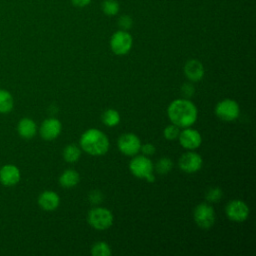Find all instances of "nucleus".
Masks as SVG:
<instances>
[{
	"instance_id": "39448f33",
	"label": "nucleus",
	"mask_w": 256,
	"mask_h": 256,
	"mask_svg": "<svg viewBox=\"0 0 256 256\" xmlns=\"http://www.w3.org/2000/svg\"><path fill=\"white\" fill-rule=\"evenodd\" d=\"M194 220L202 229L211 228L216 220L215 210L209 203H200L198 204L193 212Z\"/></svg>"
},
{
	"instance_id": "4468645a",
	"label": "nucleus",
	"mask_w": 256,
	"mask_h": 256,
	"mask_svg": "<svg viewBox=\"0 0 256 256\" xmlns=\"http://www.w3.org/2000/svg\"><path fill=\"white\" fill-rule=\"evenodd\" d=\"M37 203L44 211H54L60 204V197L52 190H45L38 196Z\"/></svg>"
},
{
	"instance_id": "a878e982",
	"label": "nucleus",
	"mask_w": 256,
	"mask_h": 256,
	"mask_svg": "<svg viewBox=\"0 0 256 256\" xmlns=\"http://www.w3.org/2000/svg\"><path fill=\"white\" fill-rule=\"evenodd\" d=\"M118 26L121 30L128 31L133 25V19L129 15H122L118 18Z\"/></svg>"
},
{
	"instance_id": "f8f14e48",
	"label": "nucleus",
	"mask_w": 256,
	"mask_h": 256,
	"mask_svg": "<svg viewBox=\"0 0 256 256\" xmlns=\"http://www.w3.org/2000/svg\"><path fill=\"white\" fill-rule=\"evenodd\" d=\"M21 180V171L18 166L7 163L0 167V183L5 187L16 186Z\"/></svg>"
},
{
	"instance_id": "b1692460",
	"label": "nucleus",
	"mask_w": 256,
	"mask_h": 256,
	"mask_svg": "<svg viewBox=\"0 0 256 256\" xmlns=\"http://www.w3.org/2000/svg\"><path fill=\"white\" fill-rule=\"evenodd\" d=\"M223 197V191L221 188L219 187H212L210 188L205 195V198L208 202H219L221 200V198Z\"/></svg>"
},
{
	"instance_id": "5701e85b",
	"label": "nucleus",
	"mask_w": 256,
	"mask_h": 256,
	"mask_svg": "<svg viewBox=\"0 0 256 256\" xmlns=\"http://www.w3.org/2000/svg\"><path fill=\"white\" fill-rule=\"evenodd\" d=\"M102 11L108 16H114L119 12V3L117 0H104L101 5Z\"/></svg>"
},
{
	"instance_id": "f03ea898",
	"label": "nucleus",
	"mask_w": 256,
	"mask_h": 256,
	"mask_svg": "<svg viewBox=\"0 0 256 256\" xmlns=\"http://www.w3.org/2000/svg\"><path fill=\"white\" fill-rule=\"evenodd\" d=\"M80 148L91 156H102L109 150V139L99 129L90 128L86 130L79 140Z\"/></svg>"
},
{
	"instance_id": "2eb2a0df",
	"label": "nucleus",
	"mask_w": 256,
	"mask_h": 256,
	"mask_svg": "<svg viewBox=\"0 0 256 256\" xmlns=\"http://www.w3.org/2000/svg\"><path fill=\"white\" fill-rule=\"evenodd\" d=\"M16 130L21 138L30 140L36 136L38 132V126L32 118L23 117L18 121Z\"/></svg>"
},
{
	"instance_id": "c756f323",
	"label": "nucleus",
	"mask_w": 256,
	"mask_h": 256,
	"mask_svg": "<svg viewBox=\"0 0 256 256\" xmlns=\"http://www.w3.org/2000/svg\"><path fill=\"white\" fill-rule=\"evenodd\" d=\"M73 5L76 7H85L90 4L91 0H71Z\"/></svg>"
},
{
	"instance_id": "1a4fd4ad",
	"label": "nucleus",
	"mask_w": 256,
	"mask_h": 256,
	"mask_svg": "<svg viewBox=\"0 0 256 256\" xmlns=\"http://www.w3.org/2000/svg\"><path fill=\"white\" fill-rule=\"evenodd\" d=\"M225 213L231 221L243 222L249 216V207L244 201L235 199L226 205Z\"/></svg>"
},
{
	"instance_id": "4be33fe9",
	"label": "nucleus",
	"mask_w": 256,
	"mask_h": 256,
	"mask_svg": "<svg viewBox=\"0 0 256 256\" xmlns=\"http://www.w3.org/2000/svg\"><path fill=\"white\" fill-rule=\"evenodd\" d=\"M91 254L93 256H109L111 254V248L106 242L98 241L93 244Z\"/></svg>"
},
{
	"instance_id": "20e7f679",
	"label": "nucleus",
	"mask_w": 256,
	"mask_h": 256,
	"mask_svg": "<svg viewBox=\"0 0 256 256\" xmlns=\"http://www.w3.org/2000/svg\"><path fill=\"white\" fill-rule=\"evenodd\" d=\"M88 223L96 230H106L113 224V214L110 210L103 207L91 209L87 216Z\"/></svg>"
},
{
	"instance_id": "393cba45",
	"label": "nucleus",
	"mask_w": 256,
	"mask_h": 256,
	"mask_svg": "<svg viewBox=\"0 0 256 256\" xmlns=\"http://www.w3.org/2000/svg\"><path fill=\"white\" fill-rule=\"evenodd\" d=\"M179 133H180V128L178 126H176L175 124H170V125L166 126L163 131V135H164L165 139H167V140L177 139L179 136Z\"/></svg>"
},
{
	"instance_id": "cd10ccee",
	"label": "nucleus",
	"mask_w": 256,
	"mask_h": 256,
	"mask_svg": "<svg viewBox=\"0 0 256 256\" xmlns=\"http://www.w3.org/2000/svg\"><path fill=\"white\" fill-rule=\"evenodd\" d=\"M195 93V88L192 83H184L181 86V94L184 96V98L190 99Z\"/></svg>"
},
{
	"instance_id": "412c9836",
	"label": "nucleus",
	"mask_w": 256,
	"mask_h": 256,
	"mask_svg": "<svg viewBox=\"0 0 256 256\" xmlns=\"http://www.w3.org/2000/svg\"><path fill=\"white\" fill-rule=\"evenodd\" d=\"M154 168L158 174L165 175L172 170L173 161L168 157H162L156 162V165Z\"/></svg>"
},
{
	"instance_id": "bb28decb",
	"label": "nucleus",
	"mask_w": 256,
	"mask_h": 256,
	"mask_svg": "<svg viewBox=\"0 0 256 256\" xmlns=\"http://www.w3.org/2000/svg\"><path fill=\"white\" fill-rule=\"evenodd\" d=\"M103 193L100 190H92L89 193V201L93 204V205H98L103 201Z\"/></svg>"
},
{
	"instance_id": "7ed1b4c3",
	"label": "nucleus",
	"mask_w": 256,
	"mask_h": 256,
	"mask_svg": "<svg viewBox=\"0 0 256 256\" xmlns=\"http://www.w3.org/2000/svg\"><path fill=\"white\" fill-rule=\"evenodd\" d=\"M130 172L139 179H145L147 182L153 183L155 176L153 174L154 166L152 161L145 155H138L132 158L129 163Z\"/></svg>"
},
{
	"instance_id": "423d86ee",
	"label": "nucleus",
	"mask_w": 256,
	"mask_h": 256,
	"mask_svg": "<svg viewBox=\"0 0 256 256\" xmlns=\"http://www.w3.org/2000/svg\"><path fill=\"white\" fill-rule=\"evenodd\" d=\"M133 45V39L130 33L125 30L116 31L110 39V48L116 55L122 56L127 54Z\"/></svg>"
},
{
	"instance_id": "9d476101",
	"label": "nucleus",
	"mask_w": 256,
	"mask_h": 256,
	"mask_svg": "<svg viewBox=\"0 0 256 256\" xmlns=\"http://www.w3.org/2000/svg\"><path fill=\"white\" fill-rule=\"evenodd\" d=\"M40 136L46 140L51 141L56 139L62 132V123L54 117H50L45 119L40 127L38 128Z\"/></svg>"
},
{
	"instance_id": "9b49d317",
	"label": "nucleus",
	"mask_w": 256,
	"mask_h": 256,
	"mask_svg": "<svg viewBox=\"0 0 256 256\" xmlns=\"http://www.w3.org/2000/svg\"><path fill=\"white\" fill-rule=\"evenodd\" d=\"M203 160L202 157L192 150L184 153L179 159V167L180 169L188 174L195 173L202 168Z\"/></svg>"
},
{
	"instance_id": "a211bd4d",
	"label": "nucleus",
	"mask_w": 256,
	"mask_h": 256,
	"mask_svg": "<svg viewBox=\"0 0 256 256\" xmlns=\"http://www.w3.org/2000/svg\"><path fill=\"white\" fill-rule=\"evenodd\" d=\"M14 108V97L6 89L0 88V114H9Z\"/></svg>"
},
{
	"instance_id": "f257e3e1",
	"label": "nucleus",
	"mask_w": 256,
	"mask_h": 256,
	"mask_svg": "<svg viewBox=\"0 0 256 256\" xmlns=\"http://www.w3.org/2000/svg\"><path fill=\"white\" fill-rule=\"evenodd\" d=\"M167 115L172 124H175L179 128H187L196 122L198 110L190 99L180 98L173 100L169 104Z\"/></svg>"
},
{
	"instance_id": "c85d7f7f",
	"label": "nucleus",
	"mask_w": 256,
	"mask_h": 256,
	"mask_svg": "<svg viewBox=\"0 0 256 256\" xmlns=\"http://www.w3.org/2000/svg\"><path fill=\"white\" fill-rule=\"evenodd\" d=\"M140 151L143 153V155L145 156H150V155H153L156 151V148L153 144L151 143H145L143 145H141V148H140Z\"/></svg>"
},
{
	"instance_id": "ddd939ff",
	"label": "nucleus",
	"mask_w": 256,
	"mask_h": 256,
	"mask_svg": "<svg viewBox=\"0 0 256 256\" xmlns=\"http://www.w3.org/2000/svg\"><path fill=\"white\" fill-rule=\"evenodd\" d=\"M178 139L181 146L187 150H195L200 147L202 143V136L200 132L190 127L184 128L180 131Z\"/></svg>"
},
{
	"instance_id": "aec40b11",
	"label": "nucleus",
	"mask_w": 256,
	"mask_h": 256,
	"mask_svg": "<svg viewBox=\"0 0 256 256\" xmlns=\"http://www.w3.org/2000/svg\"><path fill=\"white\" fill-rule=\"evenodd\" d=\"M81 156V148L76 144H69L63 150V158L68 163H75Z\"/></svg>"
},
{
	"instance_id": "dca6fc26",
	"label": "nucleus",
	"mask_w": 256,
	"mask_h": 256,
	"mask_svg": "<svg viewBox=\"0 0 256 256\" xmlns=\"http://www.w3.org/2000/svg\"><path fill=\"white\" fill-rule=\"evenodd\" d=\"M184 74L191 82H198L204 77L205 69L199 60L190 59L184 65Z\"/></svg>"
},
{
	"instance_id": "f3484780",
	"label": "nucleus",
	"mask_w": 256,
	"mask_h": 256,
	"mask_svg": "<svg viewBox=\"0 0 256 256\" xmlns=\"http://www.w3.org/2000/svg\"><path fill=\"white\" fill-rule=\"evenodd\" d=\"M80 181V175L73 169L65 170L59 177V183L64 188L75 187Z\"/></svg>"
},
{
	"instance_id": "6e6552de",
	"label": "nucleus",
	"mask_w": 256,
	"mask_h": 256,
	"mask_svg": "<svg viewBox=\"0 0 256 256\" xmlns=\"http://www.w3.org/2000/svg\"><path fill=\"white\" fill-rule=\"evenodd\" d=\"M141 145L142 144L139 137L134 133H124L117 141L119 151L126 156L137 155L140 151Z\"/></svg>"
},
{
	"instance_id": "6ab92c4d",
	"label": "nucleus",
	"mask_w": 256,
	"mask_h": 256,
	"mask_svg": "<svg viewBox=\"0 0 256 256\" xmlns=\"http://www.w3.org/2000/svg\"><path fill=\"white\" fill-rule=\"evenodd\" d=\"M120 114L116 109L109 108L105 110L101 116V120L107 127H115L120 123Z\"/></svg>"
},
{
	"instance_id": "0eeeda50",
	"label": "nucleus",
	"mask_w": 256,
	"mask_h": 256,
	"mask_svg": "<svg viewBox=\"0 0 256 256\" xmlns=\"http://www.w3.org/2000/svg\"><path fill=\"white\" fill-rule=\"evenodd\" d=\"M216 116L222 121L231 122L236 120L240 115L239 104L232 99H224L217 103L215 107Z\"/></svg>"
}]
</instances>
